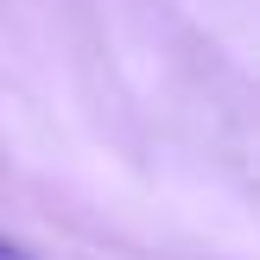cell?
<instances>
[{"mask_svg": "<svg viewBox=\"0 0 260 260\" xmlns=\"http://www.w3.org/2000/svg\"><path fill=\"white\" fill-rule=\"evenodd\" d=\"M0 260H38L25 241H13V235H0Z\"/></svg>", "mask_w": 260, "mask_h": 260, "instance_id": "obj_1", "label": "cell"}]
</instances>
